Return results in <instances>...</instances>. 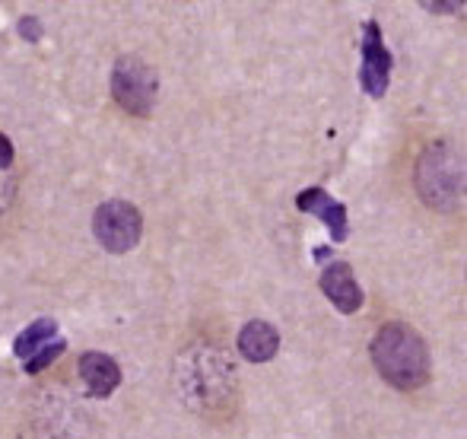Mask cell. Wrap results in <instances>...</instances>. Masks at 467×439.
I'll return each mask as SVG.
<instances>
[{"label": "cell", "mask_w": 467, "mask_h": 439, "mask_svg": "<svg viewBox=\"0 0 467 439\" xmlns=\"http://www.w3.org/2000/svg\"><path fill=\"white\" fill-rule=\"evenodd\" d=\"M369 357L379 376L398 392H417L430 382L432 360L423 334L404 322H388L375 331Z\"/></svg>", "instance_id": "1"}, {"label": "cell", "mask_w": 467, "mask_h": 439, "mask_svg": "<svg viewBox=\"0 0 467 439\" xmlns=\"http://www.w3.org/2000/svg\"><path fill=\"white\" fill-rule=\"evenodd\" d=\"M413 185L426 207L439 214H451L464 198V160L451 141H432L423 147L413 169Z\"/></svg>", "instance_id": "2"}, {"label": "cell", "mask_w": 467, "mask_h": 439, "mask_svg": "<svg viewBox=\"0 0 467 439\" xmlns=\"http://www.w3.org/2000/svg\"><path fill=\"white\" fill-rule=\"evenodd\" d=\"M111 99L118 102L128 115L147 118L156 106V93H160V77L143 57L124 55L111 68Z\"/></svg>", "instance_id": "3"}, {"label": "cell", "mask_w": 467, "mask_h": 439, "mask_svg": "<svg viewBox=\"0 0 467 439\" xmlns=\"http://www.w3.org/2000/svg\"><path fill=\"white\" fill-rule=\"evenodd\" d=\"M143 233V214L130 201H105L93 214V235L99 246L111 255H124L140 242Z\"/></svg>", "instance_id": "4"}, {"label": "cell", "mask_w": 467, "mask_h": 439, "mask_svg": "<svg viewBox=\"0 0 467 439\" xmlns=\"http://www.w3.org/2000/svg\"><path fill=\"white\" fill-rule=\"evenodd\" d=\"M363 64H359V83H363V93L372 99H381L391 87V70H394V55L388 51L385 36H381V26L369 19L363 26Z\"/></svg>", "instance_id": "5"}, {"label": "cell", "mask_w": 467, "mask_h": 439, "mask_svg": "<svg viewBox=\"0 0 467 439\" xmlns=\"http://www.w3.org/2000/svg\"><path fill=\"white\" fill-rule=\"evenodd\" d=\"M318 284H321V293L331 299L334 309L344 312V316H353L366 299L363 287H359L357 274H353V267L347 265V261H331V265H325Z\"/></svg>", "instance_id": "6"}, {"label": "cell", "mask_w": 467, "mask_h": 439, "mask_svg": "<svg viewBox=\"0 0 467 439\" xmlns=\"http://www.w3.org/2000/svg\"><path fill=\"white\" fill-rule=\"evenodd\" d=\"M296 207H299L302 214H312V217H318L321 223H325L327 233H331V242H344L347 233H350L347 204H340L337 198H331L325 188H318V185L306 188V192L296 198Z\"/></svg>", "instance_id": "7"}, {"label": "cell", "mask_w": 467, "mask_h": 439, "mask_svg": "<svg viewBox=\"0 0 467 439\" xmlns=\"http://www.w3.org/2000/svg\"><path fill=\"white\" fill-rule=\"evenodd\" d=\"M77 366H80V379L87 382L93 398H109L111 392L121 385V366H118V360L109 357V353L87 350Z\"/></svg>", "instance_id": "8"}, {"label": "cell", "mask_w": 467, "mask_h": 439, "mask_svg": "<svg viewBox=\"0 0 467 439\" xmlns=\"http://www.w3.org/2000/svg\"><path fill=\"white\" fill-rule=\"evenodd\" d=\"M277 350H280V331L271 322L254 319V322H248L239 331V353L248 363H267V360L277 357Z\"/></svg>", "instance_id": "9"}, {"label": "cell", "mask_w": 467, "mask_h": 439, "mask_svg": "<svg viewBox=\"0 0 467 439\" xmlns=\"http://www.w3.org/2000/svg\"><path fill=\"white\" fill-rule=\"evenodd\" d=\"M57 319H51V316H42V319H36V322H29L23 331L16 334V340H13V353H16L19 360H29V357H36L38 350H42L45 344H51V340L57 338Z\"/></svg>", "instance_id": "10"}, {"label": "cell", "mask_w": 467, "mask_h": 439, "mask_svg": "<svg viewBox=\"0 0 467 439\" xmlns=\"http://www.w3.org/2000/svg\"><path fill=\"white\" fill-rule=\"evenodd\" d=\"M64 350H67V340L55 338V340H51V344H45L42 350L36 353V357H29V360H26V366H23V370L29 372V376H38V372H42V370H48V366L55 363V360L61 357Z\"/></svg>", "instance_id": "11"}, {"label": "cell", "mask_w": 467, "mask_h": 439, "mask_svg": "<svg viewBox=\"0 0 467 439\" xmlns=\"http://www.w3.org/2000/svg\"><path fill=\"white\" fill-rule=\"evenodd\" d=\"M16 32L26 38V42H38V38H42V32H45L42 29V19H38V16H23L16 23Z\"/></svg>", "instance_id": "12"}, {"label": "cell", "mask_w": 467, "mask_h": 439, "mask_svg": "<svg viewBox=\"0 0 467 439\" xmlns=\"http://www.w3.org/2000/svg\"><path fill=\"white\" fill-rule=\"evenodd\" d=\"M13 160H16V150H13V141L0 131V172H6V169L13 166Z\"/></svg>", "instance_id": "13"}, {"label": "cell", "mask_w": 467, "mask_h": 439, "mask_svg": "<svg viewBox=\"0 0 467 439\" xmlns=\"http://www.w3.org/2000/svg\"><path fill=\"white\" fill-rule=\"evenodd\" d=\"M423 6H426V10H432V13H458L464 4H430V0H426Z\"/></svg>", "instance_id": "14"}, {"label": "cell", "mask_w": 467, "mask_h": 439, "mask_svg": "<svg viewBox=\"0 0 467 439\" xmlns=\"http://www.w3.org/2000/svg\"><path fill=\"white\" fill-rule=\"evenodd\" d=\"M10 204V182H0V211Z\"/></svg>", "instance_id": "15"}]
</instances>
